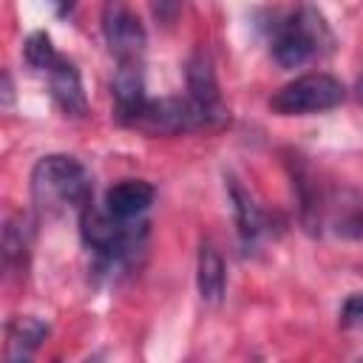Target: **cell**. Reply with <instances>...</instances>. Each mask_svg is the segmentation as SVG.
<instances>
[{"label":"cell","mask_w":363,"mask_h":363,"mask_svg":"<svg viewBox=\"0 0 363 363\" xmlns=\"http://www.w3.org/2000/svg\"><path fill=\"white\" fill-rule=\"evenodd\" d=\"M48 88L54 102L68 113V116H85L88 102H85V91H82V79L79 71L71 60H57L48 68Z\"/></svg>","instance_id":"52a82bcc"},{"label":"cell","mask_w":363,"mask_h":363,"mask_svg":"<svg viewBox=\"0 0 363 363\" xmlns=\"http://www.w3.org/2000/svg\"><path fill=\"white\" fill-rule=\"evenodd\" d=\"M224 119H227V113L210 111V108L199 105L190 96L187 99L167 96V99H147L128 125L139 128L145 133L170 136V133H187V130H199V128H213V125H221Z\"/></svg>","instance_id":"7a4b0ae2"},{"label":"cell","mask_w":363,"mask_h":363,"mask_svg":"<svg viewBox=\"0 0 363 363\" xmlns=\"http://www.w3.org/2000/svg\"><path fill=\"white\" fill-rule=\"evenodd\" d=\"M147 3H150L153 20L159 26H164V28H170L182 14V0H147Z\"/></svg>","instance_id":"e0dca14e"},{"label":"cell","mask_w":363,"mask_h":363,"mask_svg":"<svg viewBox=\"0 0 363 363\" xmlns=\"http://www.w3.org/2000/svg\"><path fill=\"white\" fill-rule=\"evenodd\" d=\"M335 230L346 238H363V201L354 199L352 204H340L335 216Z\"/></svg>","instance_id":"2e32d148"},{"label":"cell","mask_w":363,"mask_h":363,"mask_svg":"<svg viewBox=\"0 0 363 363\" xmlns=\"http://www.w3.org/2000/svg\"><path fill=\"white\" fill-rule=\"evenodd\" d=\"M31 193L34 201L48 213H60L68 207L82 210L91 201V176L74 156L51 153L34 164Z\"/></svg>","instance_id":"6da1fadb"},{"label":"cell","mask_w":363,"mask_h":363,"mask_svg":"<svg viewBox=\"0 0 363 363\" xmlns=\"http://www.w3.org/2000/svg\"><path fill=\"white\" fill-rule=\"evenodd\" d=\"M45 335H48V323H43L40 318H31V315L14 318V320L9 323V349H6V360H9V363L28 360Z\"/></svg>","instance_id":"4fadbf2b"},{"label":"cell","mask_w":363,"mask_h":363,"mask_svg":"<svg viewBox=\"0 0 363 363\" xmlns=\"http://www.w3.org/2000/svg\"><path fill=\"white\" fill-rule=\"evenodd\" d=\"M357 320H363V292L349 295V298L343 301V309H340V323H343V326H352V323H357Z\"/></svg>","instance_id":"ac0fdd59"},{"label":"cell","mask_w":363,"mask_h":363,"mask_svg":"<svg viewBox=\"0 0 363 363\" xmlns=\"http://www.w3.org/2000/svg\"><path fill=\"white\" fill-rule=\"evenodd\" d=\"M111 88H113V99H116V113L128 125L139 113V108L147 102L145 79H142V65L139 62H119Z\"/></svg>","instance_id":"9c48e42d"},{"label":"cell","mask_w":363,"mask_h":363,"mask_svg":"<svg viewBox=\"0 0 363 363\" xmlns=\"http://www.w3.org/2000/svg\"><path fill=\"white\" fill-rule=\"evenodd\" d=\"M31 250V221L17 213L3 227V261L9 269H26Z\"/></svg>","instance_id":"5bb4252c"},{"label":"cell","mask_w":363,"mask_h":363,"mask_svg":"<svg viewBox=\"0 0 363 363\" xmlns=\"http://www.w3.org/2000/svg\"><path fill=\"white\" fill-rule=\"evenodd\" d=\"M102 31H105L111 54L119 62H139L147 45V34H145L142 20L128 6H122L119 0H111L102 17Z\"/></svg>","instance_id":"8992f818"},{"label":"cell","mask_w":363,"mask_h":363,"mask_svg":"<svg viewBox=\"0 0 363 363\" xmlns=\"http://www.w3.org/2000/svg\"><path fill=\"white\" fill-rule=\"evenodd\" d=\"M153 196H156L153 184H147L142 179H125V182H116L105 193V210L113 213L116 218L130 221L153 204Z\"/></svg>","instance_id":"ba28073f"},{"label":"cell","mask_w":363,"mask_h":363,"mask_svg":"<svg viewBox=\"0 0 363 363\" xmlns=\"http://www.w3.org/2000/svg\"><path fill=\"white\" fill-rule=\"evenodd\" d=\"M3 96H6L3 105L9 108V105H11V96H14V88H11V77H9V74H3Z\"/></svg>","instance_id":"d6986e66"},{"label":"cell","mask_w":363,"mask_h":363,"mask_svg":"<svg viewBox=\"0 0 363 363\" xmlns=\"http://www.w3.org/2000/svg\"><path fill=\"white\" fill-rule=\"evenodd\" d=\"M79 233L82 241L108 261H122L139 247V233L125 218H116L113 213L99 210L91 201L79 210Z\"/></svg>","instance_id":"5b68a950"},{"label":"cell","mask_w":363,"mask_h":363,"mask_svg":"<svg viewBox=\"0 0 363 363\" xmlns=\"http://www.w3.org/2000/svg\"><path fill=\"white\" fill-rule=\"evenodd\" d=\"M196 284H199V295L207 303H218L224 298V286H227V275H224V261L218 255V250L213 244H201L199 247V261H196Z\"/></svg>","instance_id":"7c38bea8"},{"label":"cell","mask_w":363,"mask_h":363,"mask_svg":"<svg viewBox=\"0 0 363 363\" xmlns=\"http://www.w3.org/2000/svg\"><path fill=\"white\" fill-rule=\"evenodd\" d=\"M343 82L332 74H303L269 96V108L281 116H303L332 111L343 102Z\"/></svg>","instance_id":"277c9868"},{"label":"cell","mask_w":363,"mask_h":363,"mask_svg":"<svg viewBox=\"0 0 363 363\" xmlns=\"http://www.w3.org/2000/svg\"><path fill=\"white\" fill-rule=\"evenodd\" d=\"M23 54H26V62H28L31 68H37V71H48V68L60 60L57 51H54L51 37H48L45 31H34V34L26 40Z\"/></svg>","instance_id":"9a60e30c"},{"label":"cell","mask_w":363,"mask_h":363,"mask_svg":"<svg viewBox=\"0 0 363 363\" xmlns=\"http://www.w3.org/2000/svg\"><path fill=\"white\" fill-rule=\"evenodd\" d=\"M227 190H230V199H233V210H235V221H238V233H241L244 244H255L267 230V218H264L261 207L252 201V196L233 176L227 179Z\"/></svg>","instance_id":"8fae6325"},{"label":"cell","mask_w":363,"mask_h":363,"mask_svg":"<svg viewBox=\"0 0 363 363\" xmlns=\"http://www.w3.org/2000/svg\"><path fill=\"white\" fill-rule=\"evenodd\" d=\"M187 91H190V99H196L199 105L210 108V111H221V96H218V82H216V71H213V62L204 57V54H193L187 60Z\"/></svg>","instance_id":"30bf717a"},{"label":"cell","mask_w":363,"mask_h":363,"mask_svg":"<svg viewBox=\"0 0 363 363\" xmlns=\"http://www.w3.org/2000/svg\"><path fill=\"white\" fill-rule=\"evenodd\" d=\"M329 45H332V34H329L323 17L312 6H303L301 11H295L275 28L272 57L284 68H295Z\"/></svg>","instance_id":"3957f363"},{"label":"cell","mask_w":363,"mask_h":363,"mask_svg":"<svg viewBox=\"0 0 363 363\" xmlns=\"http://www.w3.org/2000/svg\"><path fill=\"white\" fill-rule=\"evenodd\" d=\"M54 3V9H57V14H68L74 6H77V0H51Z\"/></svg>","instance_id":"ffe728a7"}]
</instances>
